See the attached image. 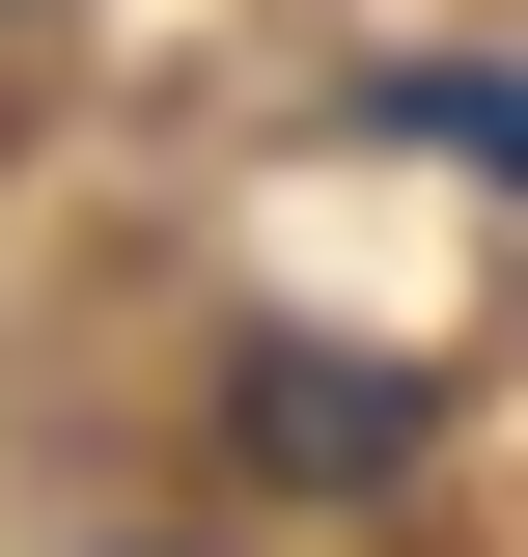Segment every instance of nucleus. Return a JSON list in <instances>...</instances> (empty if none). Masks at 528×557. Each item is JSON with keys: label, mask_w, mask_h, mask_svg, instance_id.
Masks as SVG:
<instances>
[{"label": "nucleus", "mask_w": 528, "mask_h": 557, "mask_svg": "<svg viewBox=\"0 0 528 557\" xmlns=\"http://www.w3.org/2000/svg\"><path fill=\"white\" fill-rule=\"evenodd\" d=\"M251 446H278V474H390V446H417V391H390V362H306V335H278V362H251Z\"/></svg>", "instance_id": "nucleus-1"}, {"label": "nucleus", "mask_w": 528, "mask_h": 557, "mask_svg": "<svg viewBox=\"0 0 528 557\" xmlns=\"http://www.w3.org/2000/svg\"><path fill=\"white\" fill-rule=\"evenodd\" d=\"M390 112H417V139H528V84H390Z\"/></svg>", "instance_id": "nucleus-2"}]
</instances>
